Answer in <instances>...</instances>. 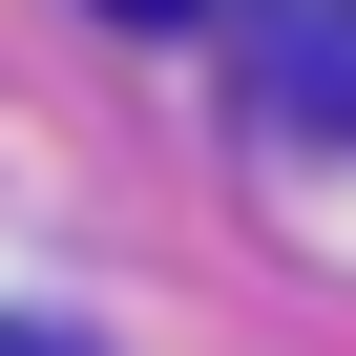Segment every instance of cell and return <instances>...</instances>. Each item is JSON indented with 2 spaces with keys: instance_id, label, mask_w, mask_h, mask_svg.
I'll return each instance as SVG.
<instances>
[{
  "instance_id": "obj_1",
  "label": "cell",
  "mask_w": 356,
  "mask_h": 356,
  "mask_svg": "<svg viewBox=\"0 0 356 356\" xmlns=\"http://www.w3.org/2000/svg\"><path fill=\"white\" fill-rule=\"evenodd\" d=\"M105 22H210V0H105Z\"/></svg>"
}]
</instances>
